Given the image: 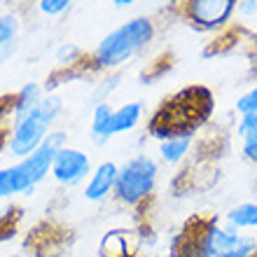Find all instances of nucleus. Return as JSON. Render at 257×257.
Wrapping results in <instances>:
<instances>
[{"instance_id": "f03ea898", "label": "nucleus", "mask_w": 257, "mask_h": 257, "mask_svg": "<svg viewBox=\"0 0 257 257\" xmlns=\"http://www.w3.org/2000/svg\"><path fill=\"white\" fill-rule=\"evenodd\" d=\"M180 257H257V234H241L229 224L210 217L196 231L185 234Z\"/></svg>"}, {"instance_id": "7ed1b4c3", "label": "nucleus", "mask_w": 257, "mask_h": 257, "mask_svg": "<svg viewBox=\"0 0 257 257\" xmlns=\"http://www.w3.org/2000/svg\"><path fill=\"white\" fill-rule=\"evenodd\" d=\"M157 26L155 21L141 14L134 19L124 21L122 26H117L115 31H110L103 38L96 49L89 56V63L98 70H115L122 68L124 63H128L138 52L148 47L150 42L155 40Z\"/></svg>"}, {"instance_id": "5701e85b", "label": "nucleus", "mask_w": 257, "mask_h": 257, "mask_svg": "<svg viewBox=\"0 0 257 257\" xmlns=\"http://www.w3.org/2000/svg\"><path fill=\"white\" fill-rule=\"evenodd\" d=\"M236 14H241V17H257V0H236Z\"/></svg>"}, {"instance_id": "412c9836", "label": "nucleus", "mask_w": 257, "mask_h": 257, "mask_svg": "<svg viewBox=\"0 0 257 257\" xmlns=\"http://www.w3.org/2000/svg\"><path fill=\"white\" fill-rule=\"evenodd\" d=\"M38 10H40L45 17H59V14L70 10V3H68V0H40V3H38Z\"/></svg>"}, {"instance_id": "0eeeda50", "label": "nucleus", "mask_w": 257, "mask_h": 257, "mask_svg": "<svg viewBox=\"0 0 257 257\" xmlns=\"http://www.w3.org/2000/svg\"><path fill=\"white\" fill-rule=\"evenodd\" d=\"M66 141H68V134L56 128V131H49V136L45 138L40 148L35 150L31 157H26L24 162H19V166L24 169V173L28 176L31 185H40L42 180L47 176H52V166H54V159H56V152L61 148H66Z\"/></svg>"}, {"instance_id": "20e7f679", "label": "nucleus", "mask_w": 257, "mask_h": 257, "mask_svg": "<svg viewBox=\"0 0 257 257\" xmlns=\"http://www.w3.org/2000/svg\"><path fill=\"white\" fill-rule=\"evenodd\" d=\"M159 180V162L150 155H134L119 166L115 199L122 206L136 208L152 196Z\"/></svg>"}, {"instance_id": "f8f14e48", "label": "nucleus", "mask_w": 257, "mask_h": 257, "mask_svg": "<svg viewBox=\"0 0 257 257\" xmlns=\"http://www.w3.org/2000/svg\"><path fill=\"white\" fill-rule=\"evenodd\" d=\"M33 185L28 180V176L24 173L19 164H12V166H5L0 169V201L3 199H10L14 194H33Z\"/></svg>"}, {"instance_id": "1a4fd4ad", "label": "nucleus", "mask_w": 257, "mask_h": 257, "mask_svg": "<svg viewBox=\"0 0 257 257\" xmlns=\"http://www.w3.org/2000/svg\"><path fill=\"white\" fill-rule=\"evenodd\" d=\"M117 176H119V166L115 162H101L91 171V178L87 180L84 187V199L87 201H103L110 194H115Z\"/></svg>"}, {"instance_id": "dca6fc26", "label": "nucleus", "mask_w": 257, "mask_h": 257, "mask_svg": "<svg viewBox=\"0 0 257 257\" xmlns=\"http://www.w3.org/2000/svg\"><path fill=\"white\" fill-rule=\"evenodd\" d=\"M192 145H194V136H173L169 141L159 143V157L166 164H180L190 155Z\"/></svg>"}, {"instance_id": "39448f33", "label": "nucleus", "mask_w": 257, "mask_h": 257, "mask_svg": "<svg viewBox=\"0 0 257 257\" xmlns=\"http://www.w3.org/2000/svg\"><path fill=\"white\" fill-rule=\"evenodd\" d=\"M180 12L196 31H222L236 14V0H190Z\"/></svg>"}, {"instance_id": "a878e982", "label": "nucleus", "mask_w": 257, "mask_h": 257, "mask_svg": "<svg viewBox=\"0 0 257 257\" xmlns=\"http://www.w3.org/2000/svg\"><path fill=\"white\" fill-rule=\"evenodd\" d=\"M38 257H61L59 252H54V250H47V252H40Z\"/></svg>"}, {"instance_id": "9b49d317", "label": "nucleus", "mask_w": 257, "mask_h": 257, "mask_svg": "<svg viewBox=\"0 0 257 257\" xmlns=\"http://www.w3.org/2000/svg\"><path fill=\"white\" fill-rule=\"evenodd\" d=\"M21 19L17 12L0 14V66H5L19 49Z\"/></svg>"}, {"instance_id": "6e6552de", "label": "nucleus", "mask_w": 257, "mask_h": 257, "mask_svg": "<svg viewBox=\"0 0 257 257\" xmlns=\"http://www.w3.org/2000/svg\"><path fill=\"white\" fill-rule=\"evenodd\" d=\"M91 171L94 169H91V159L87 157V152L66 145V148L56 152L54 166H52V178L63 187H77L87 178H91Z\"/></svg>"}, {"instance_id": "2eb2a0df", "label": "nucleus", "mask_w": 257, "mask_h": 257, "mask_svg": "<svg viewBox=\"0 0 257 257\" xmlns=\"http://www.w3.org/2000/svg\"><path fill=\"white\" fill-rule=\"evenodd\" d=\"M112 112H115V108L108 101L94 105V112H91V138H94L96 145H103V143H108L112 138L110 136Z\"/></svg>"}, {"instance_id": "9d476101", "label": "nucleus", "mask_w": 257, "mask_h": 257, "mask_svg": "<svg viewBox=\"0 0 257 257\" xmlns=\"http://www.w3.org/2000/svg\"><path fill=\"white\" fill-rule=\"evenodd\" d=\"M45 91L38 82H26L24 87L12 96V126L14 124L24 122L28 115H33L35 110L40 108Z\"/></svg>"}, {"instance_id": "4be33fe9", "label": "nucleus", "mask_w": 257, "mask_h": 257, "mask_svg": "<svg viewBox=\"0 0 257 257\" xmlns=\"http://www.w3.org/2000/svg\"><path fill=\"white\" fill-rule=\"evenodd\" d=\"M236 112L238 115H248V112H257V82L250 91H245L236 101Z\"/></svg>"}, {"instance_id": "ddd939ff", "label": "nucleus", "mask_w": 257, "mask_h": 257, "mask_svg": "<svg viewBox=\"0 0 257 257\" xmlns=\"http://www.w3.org/2000/svg\"><path fill=\"white\" fill-rule=\"evenodd\" d=\"M143 103L141 101H128L122 103L119 108H115L112 112V124H110V136H117V134H128L134 131L143 119Z\"/></svg>"}, {"instance_id": "393cba45", "label": "nucleus", "mask_w": 257, "mask_h": 257, "mask_svg": "<svg viewBox=\"0 0 257 257\" xmlns=\"http://www.w3.org/2000/svg\"><path fill=\"white\" fill-rule=\"evenodd\" d=\"M131 5H134V0H112V7H117V10H126Z\"/></svg>"}, {"instance_id": "f3484780", "label": "nucleus", "mask_w": 257, "mask_h": 257, "mask_svg": "<svg viewBox=\"0 0 257 257\" xmlns=\"http://www.w3.org/2000/svg\"><path fill=\"white\" fill-rule=\"evenodd\" d=\"M101 255L103 257H124L126 255V236H124L122 229H115V231H110L108 236H103Z\"/></svg>"}, {"instance_id": "aec40b11", "label": "nucleus", "mask_w": 257, "mask_h": 257, "mask_svg": "<svg viewBox=\"0 0 257 257\" xmlns=\"http://www.w3.org/2000/svg\"><path fill=\"white\" fill-rule=\"evenodd\" d=\"M54 56H56V63H59V66L70 68V66H75V63L82 59V49L77 47V45H73V42H63V45L56 47Z\"/></svg>"}, {"instance_id": "b1692460", "label": "nucleus", "mask_w": 257, "mask_h": 257, "mask_svg": "<svg viewBox=\"0 0 257 257\" xmlns=\"http://www.w3.org/2000/svg\"><path fill=\"white\" fill-rule=\"evenodd\" d=\"M241 152L248 162L257 164V143H248V145H241Z\"/></svg>"}, {"instance_id": "f257e3e1", "label": "nucleus", "mask_w": 257, "mask_h": 257, "mask_svg": "<svg viewBox=\"0 0 257 257\" xmlns=\"http://www.w3.org/2000/svg\"><path fill=\"white\" fill-rule=\"evenodd\" d=\"M213 112V94L206 87H187L162 103L148 122V134L159 143L173 136H194Z\"/></svg>"}, {"instance_id": "4468645a", "label": "nucleus", "mask_w": 257, "mask_h": 257, "mask_svg": "<svg viewBox=\"0 0 257 257\" xmlns=\"http://www.w3.org/2000/svg\"><path fill=\"white\" fill-rule=\"evenodd\" d=\"M224 224H229L234 229H257V201H243L231 206L224 213Z\"/></svg>"}, {"instance_id": "423d86ee", "label": "nucleus", "mask_w": 257, "mask_h": 257, "mask_svg": "<svg viewBox=\"0 0 257 257\" xmlns=\"http://www.w3.org/2000/svg\"><path fill=\"white\" fill-rule=\"evenodd\" d=\"M49 131H52V124L42 117L40 108H38L33 115H28L24 122L12 126V134L7 138V150H10V155L19 157L21 162H24L26 157H31L35 150L45 143Z\"/></svg>"}, {"instance_id": "6ab92c4d", "label": "nucleus", "mask_w": 257, "mask_h": 257, "mask_svg": "<svg viewBox=\"0 0 257 257\" xmlns=\"http://www.w3.org/2000/svg\"><path fill=\"white\" fill-rule=\"evenodd\" d=\"M40 112L42 117L47 119L52 126H54V122L59 119V115L63 112V101H61V96H56V94H45V98H42L40 103Z\"/></svg>"}, {"instance_id": "bb28decb", "label": "nucleus", "mask_w": 257, "mask_h": 257, "mask_svg": "<svg viewBox=\"0 0 257 257\" xmlns=\"http://www.w3.org/2000/svg\"><path fill=\"white\" fill-rule=\"evenodd\" d=\"M0 257H21L19 252H10V255H0Z\"/></svg>"}, {"instance_id": "a211bd4d", "label": "nucleus", "mask_w": 257, "mask_h": 257, "mask_svg": "<svg viewBox=\"0 0 257 257\" xmlns=\"http://www.w3.org/2000/svg\"><path fill=\"white\" fill-rule=\"evenodd\" d=\"M236 134H238V138H241V145L257 143V112H248V115L238 117Z\"/></svg>"}, {"instance_id": "cd10ccee", "label": "nucleus", "mask_w": 257, "mask_h": 257, "mask_svg": "<svg viewBox=\"0 0 257 257\" xmlns=\"http://www.w3.org/2000/svg\"><path fill=\"white\" fill-rule=\"evenodd\" d=\"M3 136H5V134H3V131H0V148H3V141H5V138H3Z\"/></svg>"}]
</instances>
